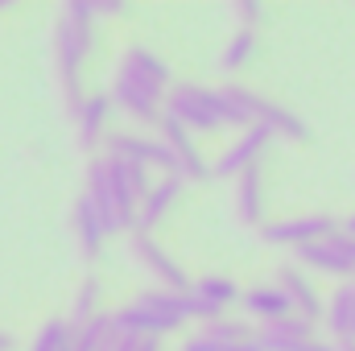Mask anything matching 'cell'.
Returning a JSON list of instances; mask_svg holds the SVG:
<instances>
[{"instance_id":"cell-1","label":"cell","mask_w":355,"mask_h":351,"mask_svg":"<svg viewBox=\"0 0 355 351\" xmlns=\"http://www.w3.org/2000/svg\"><path fill=\"white\" fill-rule=\"evenodd\" d=\"M149 190H153L149 170H141L132 162H120V157H107V153H95L87 162V186H83V194L95 203V211L103 215L107 236L137 232V215H141V203H145Z\"/></svg>"},{"instance_id":"cell-2","label":"cell","mask_w":355,"mask_h":351,"mask_svg":"<svg viewBox=\"0 0 355 351\" xmlns=\"http://www.w3.org/2000/svg\"><path fill=\"white\" fill-rule=\"evenodd\" d=\"M174 87L170 62L145 46H128L120 54L116 79H112V103L132 116L137 124H162L166 120V99Z\"/></svg>"},{"instance_id":"cell-3","label":"cell","mask_w":355,"mask_h":351,"mask_svg":"<svg viewBox=\"0 0 355 351\" xmlns=\"http://www.w3.org/2000/svg\"><path fill=\"white\" fill-rule=\"evenodd\" d=\"M91 46H95V8L87 0L79 4H62L58 25H54V71L67 95V108L79 112L83 95V71L91 62Z\"/></svg>"},{"instance_id":"cell-4","label":"cell","mask_w":355,"mask_h":351,"mask_svg":"<svg viewBox=\"0 0 355 351\" xmlns=\"http://www.w3.org/2000/svg\"><path fill=\"white\" fill-rule=\"evenodd\" d=\"M190 318H194L190 314V298L174 293V289H162V285L137 293L128 306L116 310V327L128 339H166L178 327H186Z\"/></svg>"},{"instance_id":"cell-5","label":"cell","mask_w":355,"mask_h":351,"mask_svg":"<svg viewBox=\"0 0 355 351\" xmlns=\"http://www.w3.org/2000/svg\"><path fill=\"white\" fill-rule=\"evenodd\" d=\"M166 116L186 124L194 137L198 132H219V128H240L223 87H198V83H174L166 99Z\"/></svg>"},{"instance_id":"cell-6","label":"cell","mask_w":355,"mask_h":351,"mask_svg":"<svg viewBox=\"0 0 355 351\" xmlns=\"http://www.w3.org/2000/svg\"><path fill=\"white\" fill-rule=\"evenodd\" d=\"M107 157L132 162L141 170H162V178H178V162L170 153V145L162 137H145V132H112L107 137Z\"/></svg>"},{"instance_id":"cell-7","label":"cell","mask_w":355,"mask_h":351,"mask_svg":"<svg viewBox=\"0 0 355 351\" xmlns=\"http://www.w3.org/2000/svg\"><path fill=\"white\" fill-rule=\"evenodd\" d=\"M339 223L331 215H293V219H277V223H265L261 228V240L265 244H285V248H306V244H318L327 236H335Z\"/></svg>"},{"instance_id":"cell-8","label":"cell","mask_w":355,"mask_h":351,"mask_svg":"<svg viewBox=\"0 0 355 351\" xmlns=\"http://www.w3.org/2000/svg\"><path fill=\"white\" fill-rule=\"evenodd\" d=\"M157 128H162L157 137H162V141L170 145V153H174L178 178H182V182H207V178L215 174V166L202 157V149H198V141H194V132H190L186 124H178L174 116H166Z\"/></svg>"},{"instance_id":"cell-9","label":"cell","mask_w":355,"mask_h":351,"mask_svg":"<svg viewBox=\"0 0 355 351\" xmlns=\"http://www.w3.org/2000/svg\"><path fill=\"white\" fill-rule=\"evenodd\" d=\"M186 298H190V314H194L198 323H219V318H227V310L244 298V289H240L236 281H227V277H198Z\"/></svg>"},{"instance_id":"cell-10","label":"cell","mask_w":355,"mask_h":351,"mask_svg":"<svg viewBox=\"0 0 355 351\" xmlns=\"http://www.w3.org/2000/svg\"><path fill=\"white\" fill-rule=\"evenodd\" d=\"M112 91H91L87 99L79 103V112H71L75 116V141H79V149H99V145H107V137H112Z\"/></svg>"},{"instance_id":"cell-11","label":"cell","mask_w":355,"mask_h":351,"mask_svg":"<svg viewBox=\"0 0 355 351\" xmlns=\"http://www.w3.org/2000/svg\"><path fill=\"white\" fill-rule=\"evenodd\" d=\"M132 257H137V261H141L149 273H153V277H157V281H162V289L190 293V285H194V281L182 273V264H178L174 257H170V252H166V248L153 240V236H145V232H132Z\"/></svg>"},{"instance_id":"cell-12","label":"cell","mask_w":355,"mask_h":351,"mask_svg":"<svg viewBox=\"0 0 355 351\" xmlns=\"http://www.w3.org/2000/svg\"><path fill=\"white\" fill-rule=\"evenodd\" d=\"M268 145H272V132H268V128H261V124L244 128V132L219 153V162H215V178H240L244 170H252V166L261 162V153H265Z\"/></svg>"},{"instance_id":"cell-13","label":"cell","mask_w":355,"mask_h":351,"mask_svg":"<svg viewBox=\"0 0 355 351\" xmlns=\"http://www.w3.org/2000/svg\"><path fill=\"white\" fill-rule=\"evenodd\" d=\"M277 285L289 293V302H293V310H297L302 318H310V323L327 318V302H322V293H318V285L310 281L306 268H297V264H281V268H277Z\"/></svg>"},{"instance_id":"cell-14","label":"cell","mask_w":355,"mask_h":351,"mask_svg":"<svg viewBox=\"0 0 355 351\" xmlns=\"http://www.w3.org/2000/svg\"><path fill=\"white\" fill-rule=\"evenodd\" d=\"M240 306H244V314H248L252 323H261V327H272V323L297 314L293 302H289V293H285L277 281H272V285H252V289H244Z\"/></svg>"},{"instance_id":"cell-15","label":"cell","mask_w":355,"mask_h":351,"mask_svg":"<svg viewBox=\"0 0 355 351\" xmlns=\"http://www.w3.org/2000/svg\"><path fill=\"white\" fill-rule=\"evenodd\" d=\"M75 351H132V339L116 327V314H99L87 327H75Z\"/></svg>"},{"instance_id":"cell-16","label":"cell","mask_w":355,"mask_h":351,"mask_svg":"<svg viewBox=\"0 0 355 351\" xmlns=\"http://www.w3.org/2000/svg\"><path fill=\"white\" fill-rule=\"evenodd\" d=\"M182 186H186L182 178H157V182H153V190H149V194H145V203H141L137 232H145V236H149V232H153V228H157V223H162V219L174 211V207H178V194H182Z\"/></svg>"},{"instance_id":"cell-17","label":"cell","mask_w":355,"mask_h":351,"mask_svg":"<svg viewBox=\"0 0 355 351\" xmlns=\"http://www.w3.org/2000/svg\"><path fill=\"white\" fill-rule=\"evenodd\" d=\"M71 228H75L79 252H83V257H99V248H103V240H107V223H103V215L95 211V203H91L87 194H79V198H75Z\"/></svg>"},{"instance_id":"cell-18","label":"cell","mask_w":355,"mask_h":351,"mask_svg":"<svg viewBox=\"0 0 355 351\" xmlns=\"http://www.w3.org/2000/svg\"><path fill=\"white\" fill-rule=\"evenodd\" d=\"M327 327H331V335H335L339 348L355 343V277L335 285V293L327 302Z\"/></svg>"},{"instance_id":"cell-19","label":"cell","mask_w":355,"mask_h":351,"mask_svg":"<svg viewBox=\"0 0 355 351\" xmlns=\"http://www.w3.org/2000/svg\"><path fill=\"white\" fill-rule=\"evenodd\" d=\"M236 215H240L248 228H257V223H261V215H265V186H261V166H252V170H244V174L236 178Z\"/></svg>"},{"instance_id":"cell-20","label":"cell","mask_w":355,"mask_h":351,"mask_svg":"<svg viewBox=\"0 0 355 351\" xmlns=\"http://www.w3.org/2000/svg\"><path fill=\"white\" fill-rule=\"evenodd\" d=\"M99 314H103V281L95 273H87L75 289V302H71V327H87Z\"/></svg>"},{"instance_id":"cell-21","label":"cell","mask_w":355,"mask_h":351,"mask_svg":"<svg viewBox=\"0 0 355 351\" xmlns=\"http://www.w3.org/2000/svg\"><path fill=\"white\" fill-rule=\"evenodd\" d=\"M202 339H211V343H219V348H240V343H252L257 339V331L252 327H244V318H219V323H202V331H198Z\"/></svg>"},{"instance_id":"cell-22","label":"cell","mask_w":355,"mask_h":351,"mask_svg":"<svg viewBox=\"0 0 355 351\" xmlns=\"http://www.w3.org/2000/svg\"><path fill=\"white\" fill-rule=\"evenodd\" d=\"M29 351H75V327H71V318L42 323V331L33 335Z\"/></svg>"},{"instance_id":"cell-23","label":"cell","mask_w":355,"mask_h":351,"mask_svg":"<svg viewBox=\"0 0 355 351\" xmlns=\"http://www.w3.org/2000/svg\"><path fill=\"white\" fill-rule=\"evenodd\" d=\"M252 54H257V33L236 29V33H232V42H227V46H223V54H219V67H223L227 75H236V71H244V67L252 62Z\"/></svg>"},{"instance_id":"cell-24","label":"cell","mask_w":355,"mask_h":351,"mask_svg":"<svg viewBox=\"0 0 355 351\" xmlns=\"http://www.w3.org/2000/svg\"><path fill=\"white\" fill-rule=\"evenodd\" d=\"M261 12H265V8H261V4H252V0H248V4H232V17H236V21H240V29H248V33H257Z\"/></svg>"},{"instance_id":"cell-25","label":"cell","mask_w":355,"mask_h":351,"mask_svg":"<svg viewBox=\"0 0 355 351\" xmlns=\"http://www.w3.org/2000/svg\"><path fill=\"white\" fill-rule=\"evenodd\" d=\"M182 351H232V348H219V343H211V339H202V335H194V339H186Z\"/></svg>"},{"instance_id":"cell-26","label":"cell","mask_w":355,"mask_h":351,"mask_svg":"<svg viewBox=\"0 0 355 351\" xmlns=\"http://www.w3.org/2000/svg\"><path fill=\"white\" fill-rule=\"evenodd\" d=\"M95 8V17H120V12H128V4H120V0H112V4H91Z\"/></svg>"},{"instance_id":"cell-27","label":"cell","mask_w":355,"mask_h":351,"mask_svg":"<svg viewBox=\"0 0 355 351\" xmlns=\"http://www.w3.org/2000/svg\"><path fill=\"white\" fill-rule=\"evenodd\" d=\"M132 351H157V339H132Z\"/></svg>"},{"instance_id":"cell-28","label":"cell","mask_w":355,"mask_h":351,"mask_svg":"<svg viewBox=\"0 0 355 351\" xmlns=\"http://www.w3.org/2000/svg\"><path fill=\"white\" fill-rule=\"evenodd\" d=\"M0 351H12V335H4V331H0Z\"/></svg>"},{"instance_id":"cell-29","label":"cell","mask_w":355,"mask_h":351,"mask_svg":"<svg viewBox=\"0 0 355 351\" xmlns=\"http://www.w3.org/2000/svg\"><path fill=\"white\" fill-rule=\"evenodd\" d=\"M343 232H347V236H355V215H347V219H343Z\"/></svg>"},{"instance_id":"cell-30","label":"cell","mask_w":355,"mask_h":351,"mask_svg":"<svg viewBox=\"0 0 355 351\" xmlns=\"http://www.w3.org/2000/svg\"><path fill=\"white\" fill-rule=\"evenodd\" d=\"M343 351H355V343H347V348H343Z\"/></svg>"}]
</instances>
